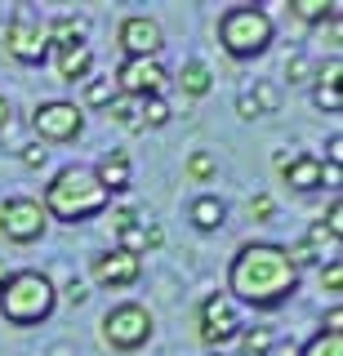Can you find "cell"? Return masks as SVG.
Masks as SVG:
<instances>
[{"mask_svg": "<svg viewBox=\"0 0 343 356\" xmlns=\"http://www.w3.org/2000/svg\"><path fill=\"white\" fill-rule=\"evenodd\" d=\"M31 134L45 143H76L85 134V111L67 103V98H49V103H36L31 111Z\"/></svg>", "mask_w": 343, "mask_h": 356, "instance_id": "cell-7", "label": "cell"}, {"mask_svg": "<svg viewBox=\"0 0 343 356\" xmlns=\"http://www.w3.org/2000/svg\"><path fill=\"white\" fill-rule=\"evenodd\" d=\"M308 76H312V63H308L303 54H294V58L285 63V81H290V85H308Z\"/></svg>", "mask_w": 343, "mask_h": 356, "instance_id": "cell-29", "label": "cell"}, {"mask_svg": "<svg viewBox=\"0 0 343 356\" xmlns=\"http://www.w3.org/2000/svg\"><path fill=\"white\" fill-rule=\"evenodd\" d=\"M138 116H143V129H161V125H170V103L165 98H143V107H138Z\"/></svg>", "mask_w": 343, "mask_h": 356, "instance_id": "cell-26", "label": "cell"}, {"mask_svg": "<svg viewBox=\"0 0 343 356\" xmlns=\"http://www.w3.org/2000/svg\"><path fill=\"white\" fill-rule=\"evenodd\" d=\"M339 325H343V307H330V316H326V325H321V330L339 334Z\"/></svg>", "mask_w": 343, "mask_h": 356, "instance_id": "cell-37", "label": "cell"}, {"mask_svg": "<svg viewBox=\"0 0 343 356\" xmlns=\"http://www.w3.org/2000/svg\"><path fill=\"white\" fill-rule=\"evenodd\" d=\"M187 178H196V183H209V178H214V156H209V152L187 156Z\"/></svg>", "mask_w": 343, "mask_h": 356, "instance_id": "cell-27", "label": "cell"}, {"mask_svg": "<svg viewBox=\"0 0 343 356\" xmlns=\"http://www.w3.org/2000/svg\"><path fill=\"white\" fill-rule=\"evenodd\" d=\"M237 334H241V312L228 294H205L201 303H196V339H201L205 348H223Z\"/></svg>", "mask_w": 343, "mask_h": 356, "instance_id": "cell-8", "label": "cell"}, {"mask_svg": "<svg viewBox=\"0 0 343 356\" xmlns=\"http://www.w3.org/2000/svg\"><path fill=\"white\" fill-rule=\"evenodd\" d=\"M223 222H228V205L214 192H201L192 200V227L196 232H218Z\"/></svg>", "mask_w": 343, "mask_h": 356, "instance_id": "cell-18", "label": "cell"}, {"mask_svg": "<svg viewBox=\"0 0 343 356\" xmlns=\"http://www.w3.org/2000/svg\"><path fill=\"white\" fill-rule=\"evenodd\" d=\"M94 178H98V187H103L107 196H112V192H129V156L125 152H107L103 161H98Z\"/></svg>", "mask_w": 343, "mask_h": 356, "instance_id": "cell-16", "label": "cell"}, {"mask_svg": "<svg viewBox=\"0 0 343 356\" xmlns=\"http://www.w3.org/2000/svg\"><path fill=\"white\" fill-rule=\"evenodd\" d=\"M107 116H112L116 120V125H125V129H143V116H138V103H134V98H116V103L112 107H107Z\"/></svg>", "mask_w": 343, "mask_h": 356, "instance_id": "cell-25", "label": "cell"}, {"mask_svg": "<svg viewBox=\"0 0 343 356\" xmlns=\"http://www.w3.org/2000/svg\"><path fill=\"white\" fill-rule=\"evenodd\" d=\"M326 161H330V165H339V161H343V138H339V134L330 138V152H326ZM326 161H321V165H326Z\"/></svg>", "mask_w": 343, "mask_h": 356, "instance_id": "cell-36", "label": "cell"}, {"mask_svg": "<svg viewBox=\"0 0 343 356\" xmlns=\"http://www.w3.org/2000/svg\"><path fill=\"white\" fill-rule=\"evenodd\" d=\"M152 334H157V316L143 303H116L103 316V343L112 352H138V348H147Z\"/></svg>", "mask_w": 343, "mask_h": 356, "instance_id": "cell-5", "label": "cell"}, {"mask_svg": "<svg viewBox=\"0 0 343 356\" xmlns=\"http://www.w3.org/2000/svg\"><path fill=\"white\" fill-rule=\"evenodd\" d=\"M321 285H326L330 294H339V285H343V267H339V259L326 263V272H321Z\"/></svg>", "mask_w": 343, "mask_h": 356, "instance_id": "cell-30", "label": "cell"}, {"mask_svg": "<svg viewBox=\"0 0 343 356\" xmlns=\"http://www.w3.org/2000/svg\"><path fill=\"white\" fill-rule=\"evenodd\" d=\"M179 85L187 98H205L209 89H214V72H209L205 63H183L179 67Z\"/></svg>", "mask_w": 343, "mask_h": 356, "instance_id": "cell-19", "label": "cell"}, {"mask_svg": "<svg viewBox=\"0 0 343 356\" xmlns=\"http://www.w3.org/2000/svg\"><path fill=\"white\" fill-rule=\"evenodd\" d=\"M250 103L259 107V116H272L276 107H281V89H276L272 81H254V89H246Z\"/></svg>", "mask_w": 343, "mask_h": 356, "instance_id": "cell-23", "label": "cell"}, {"mask_svg": "<svg viewBox=\"0 0 343 356\" xmlns=\"http://www.w3.org/2000/svg\"><path fill=\"white\" fill-rule=\"evenodd\" d=\"M272 209H276V205H272V196H254V200H250V218H259V222H268V218H272Z\"/></svg>", "mask_w": 343, "mask_h": 356, "instance_id": "cell-32", "label": "cell"}, {"mask_svg": "<svg viewBox=\"0 0 343 356\" xmlns=\"http://www.w3.org/2000/svg\"><path fill=\"white\" fill-rule=\"evenodd\" d=\"M63 298H67L72 307H81L85 298H90V289H85V281H67V289H63Z\"/></svg>", "mask_w": 343, "mask_h": 356, "instance_id": "cell-33", "label": "cell"}, {"mask_svg": "<svg viewBox=\"0 0 343 356\" xmlns=\"http://www.w3.org/2000/svg\"><path fill=\"white\" fill-rule=\"evenodd\" d=\"M54 307H58V289L36 267L9 272L5 285H0V316L9 325H40V321L54 316Z\"/></svg>", "mask_w": 343, "mask_h": 356, "instance_id": "cell-3", "label": "cell"}, {"mask_svg": "<svg viewBox=\"0 0 343 356\" xmlns=\"http://www.w3.org/2000/svg\"><path fill=\"white\" fill-rule=\"evenodd\" d=\"M94 72V49L90 44H76V49H63L58 54V81L67 85H85Z\"/></svg>", "mask_w": 343, "mask_h": 356, "instance_id": "cell-17", "label": "cell"}, {"mask_svg": "<svg viewBox=\"0 0 343 356\" xmlns=\"http://www.w3.org/2000/svg\"><path fill=\"white\" fill-rule=\"evenodd\" d=\"M241 339V356H268L272 352V330H263V325H254V330H241L237 334Z\"/></svg>", "mask_w": 343, "mask_h": 356, "instance_id": "cell-22", "label": "cell"}, {"mask_svg": "<svg viewBox=\"0 0 343 356\" xmlns=\"http://www.w3.org/2000/svg\"><path fill=\"white\" fill-rule=\"evenodd\" d=\"M5 54L23 67H40L49 58V36H45V22L27 18V14H14L5 27Z\"/></svg>", "mask_w": 343, "mask_h": 356, "instance_id": "cell-10", "label": "cell"}, {"mask_svg": "<svg viewBox=\"0 0 343 356\" xmlns=\"http://www.w3.org/2000/svg\"><path fill=\"white\" fill-rule=\"evenodd\" d=\"M272 36H276L272 14H268V9H259V5H232L228 14L218 18V44H223L237 63L268 54Z\"/></svg>", "mask_w": 343, "mask_h": 356, "instance_id": "cell-4", "label": "cell"}, {"mask_svg": "<svg viewBox=\"0 0 343 356\" xmlns=\"http://www.w3.org/2000/svg\"><path fill=\"white\" fill-rule=\"evenodd\" d=\"M49 232V214L36 196H5L0 200V236L9 245H36Z\"/></svg>", "mask_w": 343, "mask_h": 356, "instance_id": "cell-6", "label": "cell"}, {"mask_svg": "<svg viewBox=\"0 0 343 356\" xmlns=\"http://www.w3.org/2000/svg\"><path fill=\"white\" fill-rule=\"evenodd\" d=\"M45 161H49V152L40 147V143H27V147H23V165H27V170H40Z\"/></svg>", "mask_w": 343, "mask_h": 356, "instance_id": "cell-31", "label": "cell"}, {"mask_svg": "<svg viewBox=\"0 0 343 356\" xmlns=\"http://www.w3.org/2000/svg\"><path fill=\"white\" fill-rule=\"evenodd\" d=\"M116 85H112V76H107V81H85V107H112L116 103ZM81 107V111H85Z\"/></svg>", "mask_w": 343, "mask_h": 356, "instance_id": "cell-24", "label": "cell"}, {"mask_svg": "<svg viewBox=\"0 0 343 356\" xmlns=\"http://www.w3.org/2000/svg\"><path fill=\"white\" fill-rule=\"evenodd\" d=\"M116 250H125V254H134V259H138V254L147 250V227H138V222H134V227H125V232H120V245H116Z\"/></svg>", "mask_w": 343, "mask_h": 356, "instance_id": "cell-28", "label": "cell"}, {"mask_svg": "<svg viewBox=\"0 0 343 356\" xmlns=\"http://www.w3.org/2000/svg\"><path fill=\"white\" fill-rule=\"evenodd\" d=\"M298 356H343V334L321 330V334H312V339L298 348Z\"/></svg>", "mask_w": 343, "mask_h": 356, "instance_id": "cell-21", "label": "cell"}, {"mask_svg": "<svg viewBox=\"0 0 343 356\" xmlns=\"http://www.w3.org/2000/svg\"><path fill=\"white\" fill-rule=\"evenodd\" d=\"M40 205H45L49 218L72 222V227H76V222H90V218L103 214V209L112 205V196L98 187L94 170H85V165H63V170L49 178Z\"/></svg>", "mask_w": 343, "mask_h": 356, "instance_id": "cell-2", "label": "cell"}, {"mask_svg": "<svg viewBox=\"0 0 343 356\" xmlns=\"http://www.w3.org/2000/svg\"><path fill=\"white\" fill-rule=\"evenodd\" d=\"M116 40H120V49H125V58H157V54L165 49V31H161V22H157V18H147V14H129V18H120Z\"/></svg>", "mask_w": 343, "mask_h": 356, "instance_id": "cell-11", "label": "cell"}, {"mask_svg": "<svg viewBox=\"0 0 343 356\" xmlns=\"http://www.w3.org/2000/svg\"><path fill=\"white\" fill-rule=\"evenodd\" d=\"M45 36H49V49H76V44H85L90 36V18L85 14H58L45 22Z\"/></svg>", "mask_w": 343, "mask_h": 356, "instance_id": "cell-14", "label": "cell"}, {"mask_svg": "<svg viewBox=\"0 0 343 356\" xmlns=\"http://www.w3.org/2000/svg\"><path fill=\"white\" fill-rule=\"evenodd\" d=\"M237 111H241V120H259V107L250 103V94H241V98H237Z\"/></svg>", "mask_w": 343, "mask_h": 356, "instance_id": "cell-35", "label": "cell"}, {"mask_svg": "<svg viewBox=\"0 0 343 356\" xmlns=\"http://www.w3.org/2000/svg\"><path fill=\"white\" fill-rule=\"evenodd\" d=\"M232 303L246 307H281L298 294V267L290 250L276 241H246L228 263V289Z\"/></svg>", "mask_w": 343, "mask_h": 356, "instance_id": "cell-1", "label": "cell"}, {"mask_svg": "<svg viewBox=\"0 0 343 356\" xmlns=\"http://www.w3.org/2000/svg\"><path fill=\"white\" fill-rule=\"evenodd\" d=\"M9 120H14V107H9V98H5V94H0V129H5V125H9Z\"/></svg>", "mask_w": 343, "mask_h": 356, "instance_id": "cell-38", "label": "cell"}, {"mask_svg": "<svg viewBox=\"0 0 343 356\" xmlns=\"http://www.w3.org/2000/svg\"><path fill=\"white\" fill-rule=\"evenodd\" d=\"M290 14L298 22H330L339 18V5L335 0H290Z\"/></svg>", "mask_w": 343, "mask_h": 356, "instance_id": "cell-20", "label": "cell"}, {"mask_svg": "<svg viewBox=\"0 0 343 356\" xmlns=\"http://www.w3.org/2000/svg\"><path fill=\"white\" fill-rule=\"evenodd\" d=\"M339 76H343V63L339 58H330V67H321L317 72V81H308L312 85V103L321 107V111H343V94H339Z\"/></svg>", "mask_w": 343, "mask_h": 356, "instance_id": "cell-15", "label": "cell"}, {"mask_svg": "<svg viewBox=\"0 0 343 356\" xmlns=\"http://www.w3.org/2000/svg\"><path fill=\"white\" fill-rule=\"evenodd\" d=\"M209 356H223V352H209Z\"/></svg>", "mask_w": 343, "mask_h": 356, "instance_id": "cell-39", "label": "cell"}, {"mask_svg": "<svg viewBox=\"0 0 343 356\" xmlns=\"http://www.w3.org/2000/svg\"><path fill=\"white\" fill-rule=\"evenodd\" d=\"M138 222V209H116L112 214V232H125V227H134Z\"/></svg>", "mask_w": 343, "mask_h": 356, "instance_id": "cell-34", "label": "cell"}, {"mask_svg": "<svg viewBox=\"0 0 343 356\" xmlns=\"http://www.w3.org/2000/svg\"><path fill=\"white\" fill-rule=\"evenodd\" d=\"M90 276H94V285H103V289H129V285H138V276H143V259H134V254H125V250H103V254H94Z\"/></svg>", "mask_w": 343, "mask_h": 356, "instance_id": "cell-12", "label": "cell"}, {"mask_svg": "<svg viewBox=\"0 0 343 356\" xmlns=\"http://www.w3.org/2000/svg\"><path fill=\"white\" fill-rule=\"evenodd\" d=\"M112 85H116L120 98H134V103H143V98H161L165 94L170 72L161 67V58H125V63L116 67Z\"/></svg>", "mask_w": 343, "mask_h": 356, "instance_id": "cell-9", "label": "cell"}, {"mask_svg": "<svg viewBox=\"0 0 343 356\" xmlns=\"http://www.w3.org/2000/svg\"><path fill=\"white\" fill-rule=\"evenodd\" d=\"M276 170H281V183L290 187V192H317L326 165H321L312 152H294V156L281 152V156H276Z\"/></svg>", "mask_w": 343, "mask_h": 356, "instance_id": "cell-13", "label": "cell"}]
</instances>
